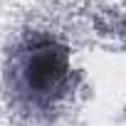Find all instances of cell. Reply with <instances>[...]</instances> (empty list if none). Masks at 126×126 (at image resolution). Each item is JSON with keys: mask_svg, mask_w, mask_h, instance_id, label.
I'll return each mask as SVG.
<instances>
[{"mask_svg": "<svg viewBox=\"0 0 126 126\" xmlns=\"http://www.w3.org/2000/svg\"><path fill=\"white\" fill-rule=\"evenodd\" d=\"M77 87L69 45L47 32H25L10 49L5 64V89L17 114L37 121L54 119Z\"/></svg>", "mask_w": 126, "mask_h": 126, "instance_id": "cell-1", "label": "cell"}]
</instances>
